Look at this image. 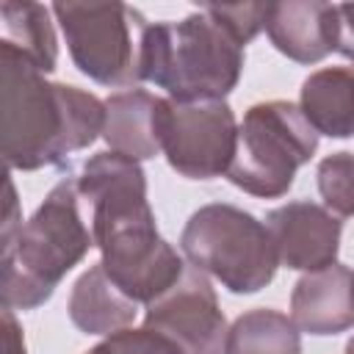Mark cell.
<instances>
[{"mask_svg": "<svg viewBox=\"0 0 354 354\" xmlns=\"http://www.w3.org/2000/svg\"><path fill=\"white\" fill-rule=\"evenodd\" d=\"M77 191L91 207V235L102 268L138 304L163 296L185 271L177 249L160 238L138 160L97 152L80 166Z\"/></svg>", "mask_w": 354, "mask_h": 354, "instance_id": "6da1fadb", "label": "cell"}, {"mask_svg": "<svg viewBox=\"0 0 354 354\" xmlns=\"http://www.w3.org/2000/svg\"><path fill=\"white\" fill-rule=\"evenodd\" d=\"M3 158L8 171L61 166L91 147L105 127V102L69 83H53L22 53L0 41Z\"/></svg>", "mask_w": 354, "mask_h": 354, "instance_id": "7a4b0ae2", "label": "cell"}, {"mask_svg": "<svg viewBox=\"0 0 354 354\" xmlns=\"http://www.w3.org/2000/svg\"><path fill=\"white\" fill-rule=\"evenodd\" d=\"M80 191L75 177L58 180L19 235L0 246L3 307L36 310L61 285V279L88 254L94 235L80 218Z\"/></svg>", "mask_w": 354, "mask_h": 354, "instance_id": "3957f363", "label": "cell"}, {"mask_svg": "<svg viewBox=\"0 0 354 354\" xmlns=\"http://www.w3.org/2000/svg\"><path fill=\"white\" fill-rule=\"evenodd\" d=\"M243 47L202 8L155 22L141 44V80L155 83L177 102L224 100L241 80Z\"/></svg>", "mask_w": 354, "mask_h": 354, "instance_id": "277c9868", "label": "cell"}, {"mask_svg": "<svg viewBox=\"0 0 354 354\" xmlns=\"http://www.w3.org/2000/svg\"><path fill=\"white\" fill-rule=\"evenodd\" d=\"M180 249L191 266L238 296L263 290L279 268L268 227L230 202H210L194 210L183 227Z\"/></svg>", "mask_w": 354, "mask_h": 354, "instance_id": "5b68a950", "label": "cell"}, {"mask_svg": "<svg viewBox=\"0 0 354 354\" xmlns=\"http://www.w3.org/2000/svg\"><path fill=\"white\" fill-rule=\"evenodd\" d=\"M318 149V133L290 100L257 102L238 124V147L227 180L243 194L279 199L290 191L296 171Z\"/></svg>", "mask_w": 354, "mask_h": 354, "instance_id": "8992f818", "label": "cell"}, {"mask_svg": "<svg viewBox=\"0 0 354 354\" xmlns=\"http://www.w3.org/2000/svg\"><path fill=\"white\" fill-rule=\"evenodd\" d=\"M53 14L80 75L108 88L141 83V44L149 22L138 8L124 3H55Z\"/></svg>", "mask_w": 354, "mask_h": 354, "instance_id": "52a82bcc", "label": "cell"}, {"mask_svg": "<svg viewBox=\"0 0 354 354\" xmlns=\"http://www.w3.org/2000/svg\"><path fill=\"white\" fill-rule=\"evenodd\" d=\"M160 152L169 166L188 180L227 177L238 147V122L227 100L177 102L160 97L158 113Z\"/></svg>", "mask_w": 354, "mask_h": 354, "instance_id": "ba28073f", "label": "cell"}, {"mask_svg": "<svg viewBox=\"0 0 354 354\" xmlns=\"http://www.w3.org/2000/svg\"><path fill=\"white\" fill-rule=\"evenodd\" d=\"M144 326L166 335L183 354H224L227 318L205 271L185 266L183 277L147 304Z\"/></svg>", "mask_w": 354, "mask_h": 354, "instance_id": "9c48e42d", "label": "cell"}, {"mask_svg": "<svg viewBox=\"0 0 354 354\" xmlns=\"http://www.w3.org/2000/svg\"><path fill=\"white\" fill-rule=\"evenodd\" d=\"M279 266L290 271H321L337 263L343 221L310 199L285 202L266 216Z\"/></svg>", "mask_w": 354, "mask_h": 354, "instance_id": "30bf717a", "label": "cell"}, {"mask_svg": "<svg viewBox=\"0 0 354 354\" xmlns=\"http://www.w3.org/2000/svg\"><path fill=\"white\" fill-rule=\"evenodd\" d=\"M290 318L299 332L329 337L354 326V271L332 263L299 277L290 290Z\"/></svg>", "mask_w": 354, "mask_h": 354, "instance_id": "8fae6325", "label": "cell"}, {"mask_svg": "<svg viewBox=\"0 0 354 354\" xmlns=\"http://www.w3.org/2000/svg\"><path fill=\"white\" fill-rule=\"evenodd\" d=\"M266 33L296 64H318L337 47V6L321 0L271 3Z\"/></svg>", "mask_w": 354, "mask_h": 354, "instance_id": "7c38bea8", "label": "cell"}, {"mask_svg": "<svg viewBox=\"0 0 354 354\" xmlns=\"http://www.w3.org/2000/svg\"><path fill=\"white\" fill-rule=\"evenodd\" d=\"M160 97L147 88H124L105 100V127L102 138L111 152H119L133 160H149L160 152L158 136Z\"/></svg>", "mask_w": 354, "mask_h": 354, "instance_id": "4fadbf2b", "label": "cell"}, {"mask_svg": "<svg viewBox=\"0 0 354 354\" xmlns=\"http://www.w3.org/2000/svg\"><path fill=\"white\" fill-rule=\"evenodd\" d=\"M299 108L318 136L354 138V64L310 72L299 91Z\"/></svg>", "mask_w": 354, "mask_h": 354, "instance_id": "5bb4252c", "label": "cell"}, {"mask_svg": "<svg viewBox=\"0 0 354 354\" xmlns=\"http://www.w3.org/2000/svg\"><path fill=\"white\" fill-rule=\"evenodd\" d=\"M69 321L86 335H113L133 326L138 315V301L124 296L108 277L102 263L83 271L69 293Z\"/></svg>", "mask_w": 354, "mask_h": 354, "instance_id": "9a60e30c", "label": "cell"}, {"mask_svg": "<svg viewBox=\"0 0 354 354\" xmlns=\"http://www.w3.org/2000/svg\"><path fill=\"white\" fill-rule=\"evenodd\" d=\"M50 11L53 8L41 3H22V0L0 3V25H3L0 41L11 44L44 75H50L58 64V39L50 22Z\"/></svg>", "mask_w": 354, "mask_h": 354, "instance_id": "2e32d148", "label": "cell"}, {"mask_svg": "<svg viewBox=\"0 0 354 354\" xmlns=\"http://www.w3.org/2000/svg\"><path fill=\"white\" fill-rule=\"evenodd\" d=\"M224 354H301V332L279 310H246L232 321Z\"/></svg>", "mask_w": 354, "mask_h": 354, "instance_id": "e0dca14e", "label": "cell"}, {"mask_svg": "<svg viewBox=\"0 0 354 354\" xmlns=\"http://www.w3.org/2000/svg\"><path fill=\"white\" fill-rule=\"evenodd\" d=\"M315 180L329 213H335L337 218L354 216V152L343 149L326 155L315 169Z\"/></svg>", "mask_w": 354, "mask_h": 354, "instance_id": "ac0fdd59", "label": "cell"}, {"mask_svg": "<svg viewBox=\"0 0 354 354\" xmlns=\"http://www.w3.org/2000/svg\"><path fill=\"white\" fill-rule=\"evenodd\" d=\"M202 11L218 22L241 47H246L263 28H266V19H268V11H271V3H235V6H202Z\"/></svg>", "mask_w": 354, "mask_h": 354, "instance_id": "d6986e66", "label": "cell"}, {"mask_svg": "<svg viewBox=\"0 0 354 354\" xmlns=\"http://www.w3.org/2000/svg\"><path fill=\"white\" fill-rule=\"evenodd\" d=\"M86 354H183L166 335L155 329H119L113 335H105L97 346H91Z\"/></svg>", "mask_w": 354, "mask_h": 354, "instance_id": "ffe728a7", "label": "cell"}, {"mask_svg": "<svg viewBox=\"0 0 354 354\" xmlns=\"http://www.w3.org/2000/svg\"><path fill=\"white\" fill-rule=\"evenodd\" d=\"M343 58L354 64V3H337V47Z\"/></svg>", "mask_w": 354, "mask_h": 354, "instance_id": "44dd1931", "label": "cell"}, {"mask_svg": "<svg viewBox=\"0 0 354 354\" xmlns=\"http://www.w3.org/2000/svg\"><path fill=\"white\" fill-rule=\"evenodd\" d=\"M3 354H28L22 326L11 307H3Z\"/></svg>", "mask_w": 354, "mask_h": 354, "instance_id": "7402d4cb", "label": "cell"}, {"mask_svg": "<svg viewBox=\"0 0 354 354\" xmlns=\"http://www.w3.org/2000/svg\"><path fill=\"white\" fill-rule=\"evenodd\" d=\"M346 354H354V335H351L348 343H346Z\"/></svg>", "mask_w": 354, "mask_h": 354, "instance_id": "603a6c76", "label": "cell"}]
</instances>
